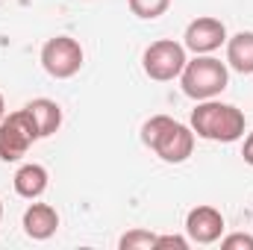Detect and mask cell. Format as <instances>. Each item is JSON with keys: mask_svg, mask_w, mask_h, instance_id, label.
Wrapping results in <instances>:
<instances>
[{"mask_svg": "<svg viewBox=\"0 0 253 250\" xmlns=\"http://www.w3.org/2000/svg\"><path fill=\"white\" fill-rule=\"evenodd\" d=\"M186 236L194 245H215L224 236V215L215 206H194L186 215Z\"/></svg>", "mask_w": 253, "mask_h": 250, "instance_id": "obj_8", "label": "cell"}, {"mask_svg": "<svg viewBox=\"0 0 253 250\" xmlns=\"http://www.w3.org/2000/svg\"><path fill=\"white\" fill-rule=\"evenodd\" d=\"M6 118V100H3V94H0V121Z\"/></svg>", "mask_w": 253, "mask_h": 250, "instance_id": "obj_18", "label": "cell"}, {"mask_svg": "<svg viewBox=\"0 0 253 250\" xmlns=\"http://www.w3.org/2000/svg\"><path fill=\"white\" fill-rule=\"evenodd\" d=\"M83 59H85V53H83L80 42L71 39V36L47 39L44 47H42V68L53 80H71L74 74H80Z\"/></svg>", "mask_w": 253, "mask_h": 250, "instance_id": "obj_6", "label": "cell"}, {"mask_svg": "<svg viewBox=\"0 0 253 250\" xmlns=\"http://www.w3.org/2000/svg\"><path fill=\"white\" fill-rule=\"evenodd\" d=\"M27 112L33 115L36 129H39V138H50L59 126H62V106L50 97H36L27 103Z\"/></svg>", "mask_w": 253, "mask_h": 250, "instance_id": "obj_11", "label": "cell"}, {"mask_svg": "<svg viewBox=\"0 0 253 250\" xmlns=\"http://www.w3.org/2000/svg\"><path fill=\"white\" fill-rule=\"evenodd\" d=\"M121 250H156V236L147 230H129L126 236H121L118 242Z\"/></svg>", "mask_w": 253, "mask_h": 250, "instance_id": "obj_14", "label": "cell"}, {"mask_svg": "<svg viewBox=\"0 0 253 250\" xmlns=\"http://www.w3.org/2000/svg\"><path fill=\"white\" fill-rule=\"evenodd\" d=\"M141 141L168 165H180L186 162L194 150V129L180 121H174L171 115H153L141 126Z\"/></svg>", "mask_w": 253, "mask_h": 250, "instance_id": "obj_2", "label": "cell"}, {"mask_svg": "<svg viewBox=\"0 0 253 250\" xmlns=\"http://www.w3.org/2000/svg\"><path fill=\"white\" fill-rule=\"evenodd\" d=\"M59 230V212L50 203H30L24 212V233L33 242H47Z\"/></svg>", "mask_w": 253, "mask_h": 250, "instance_id": "obj_9", "label": "cell"}, {"mask_svg": "<svg viewBox=\"0 0 253 250\" xmlns=\"http://www.w3.org/2000/svg\"><path fill=\"white\" fill-rule=\"evenodd\" d=\"M224 250H253V236L248 233H230L227 239H221Z\"/></svg>", "mask_w": 253, "mask_h": 250, "instance_id": "obj_15", "label": "cell"}, {"mask_svg": "<svg viewBox=\"0 0 253 250\" xmlns=\"http://www.w3.org/2000/svg\"><path fill=\"white\" fill-rule=\"evenodd\" d=\"M0 218H3V203H0Z\"/></svg>", "mask_w": 253, "mask_h": 250, "instance_id": "obj_19", "label": "cell"}, {"mask_svg": "<svg viewBox=\"0 0 253 250\" xmlns=\"http://www.w3.org/2000/svg\"><path fill=\"white\" fill-rule=\"evenodd\" d=\"M15 191L24 197V200H39L44 191H47V183H50V177H47V168L44 165H39V162H27V165H21L18 171H15Z\"/></svg>", "mask_w": 253, "mask_h": 250, "instance_id": "obj_10", "label": "cell"}, {"mask_svg": "<svg viewBox=\"0 0 253 250\" xmlns=\"http://www.w3.org/2000/svg\"><path fill=\"white\" fill-rule=\"evenodd\" d=\"M186 44L174 42V39H159L153 42L144 56H141V65H144V74L156 83H171L183 74L186 68Z\"/></svg>", "mask_w": 253, "mask_h": 250, "instance_id": "obj_5", "label": "cell"}, {"mask_svg": "<svg viewBox=\"0 0 253 250\" xmlns=\"http://www.w3.org/2000/svg\"><path fill=\"white\" fill-rule=\"evenodd\" d=\"M242 156H245L248 165H253V132H248V138H245V144H242Z\"/></svg>", "mask_w": 253, "mask_h": 250, "instance_id": "obj_17", "label": "cell"}, {"mask_svg": "<svg viewBox=\"0 0 253 250\" xmlns=\"http://www.w3.org/2000/svg\"><path fill=\"white\" fill-rule=\"evenodd\" d=\"M126 3H129V12L141 21H153V18L165 15L171 6V0H126Z\"/></svg>", "mask_w": 253, "mask_h": 250, "instance_id": "obj_13", "label": "cell"}, {"mask_svg": "<svg viewBox=\"0 0 253 250\" xmlns=\"http://www.w3.org/2000/svg\"><path fill=\"white\" fill-rule=\"evenodd\" d=\"M191 129L197 138L206 141H221V144H233L245 135V112L233 103H221V100H200L191 109Z\"/></svg>", "mask_w": 253, "mask_h": 250, "instance_id": "obj_1", "label": "cell"}, {"mask_svg": "<svg viewBox=\"0 0 253 250\" xmlns=\"http://www.w3.org/2000/svg\"><path fill=\"white\" fill-rule=\"evenodd\" d=\"M36 141H39V129H36L33 115L27 112V106L0 121V159L3 162L24 159Z\"/></svg>", "mask_w": 253, "mask_h": 250, "instance_id": "obj_4", "label": "cell"}, {"mask_svg": "<svg viewBox=\"0 0 253 250\" xmlns=\"http://www.w3.org/2000/svg\"><path fill=\"white\" fill-rule=\"evenodd\" d=\"M183 44L186 50H191L194 56H206V53H215L221 44H227V27L224 21L218 18H194L189 27H186V36H183Z\"/></svg>", "mask_w": 253, "mask_h": 250, "instance_id": "obj_7", "label": "cell"}, {"mask_svg": "<svg viewBox=\"0 0 253 250\" xmlns=\"http://www.w3.org/2000/svg\"><path fill=\"white\" fill-rule=\"evenodd\" d=\"M191 239L186 236H156V250H165V248H177V250H189Z\"/></svg>", "mask_w": 253, "mask_h": 250, "instance_id": "obj_16", "label": "cell"}, {"mask_svg": "<svg viewBox=\"0 0 253 250\" xmlns=\"http://www.w3.org/2000/svg\"><path fill=\"white\" fill-rule=\"evenodd\" d=\"M227 65L242 77L253 74V33L242 30L233 39H227Z\"/></svg>", "mask_w": 253, "mask_h": 250, "instance_id": "obj_12", "label": "cell"}, {"mask_svg": "<svg viewBox=\"0 0 253 250\" xmlns=\"http://www.w3.org/2000/svg\"><path fill=\"white\" fill-rule=\"evenodd\" d=\"M227 83H230L227 65L221 62V59H215V56H209V53L189 59L186 68H183V74H180V85H183L186 97L197 100V103L218 97L227 88Z\"/></svg>", "mask_w": 253, "mask_h": 250, "instance_id": "obj_3", "label": "cell"}]
</instances>
